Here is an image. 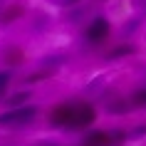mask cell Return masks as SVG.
Segmentation results:
<instances>
[{"instance_id":"cell-1","label":"cell","mask_w":146,"mask_h":146,"mask_svg":"<svg viewBox=\"0 0 146 146\" xmlns=\"http://www.w3.org/2000/svg\"><path fill=\"white\" fill-rule=\"evenodd\" d=\"M129 139V131L124 129H111V131H92L87 134L79 146H121Z\"/></svg>"},{"instance_id":"cell-2","label":"cell","mask_w":146,"mask_h":146,"mask_svg":"<svg viewBox=\"0 0 146 146\" xmlns=\"http://www.w3.org/2000/svg\"><path fill=\"white\" fill-rule=\"evenodd\" d=\"M94 119H97L94 104H89V102H74V104H72V116H69L67 129L69 131H82V129H87L89 124H94Z\"/></svg>"},{"instance_id":"cell-3","label":"cell","mask_w":146,"mask_h":146,"mask_svg":"<svg viewBox=\"0 0 146 146\" xmlns=\"http://www.w3.org/2000/svg\"><path fill=\"white\" fill-rule=\"evenodd\" d=\"M35 114H37V107H32V104H25V107H17V109H8L5 114H0V126H13V129L27 126V124H32Z\"/></svg>"},{"instance_id":"cell-4","label":"cell","mask_w":146,"mask_h":146,"mask_svg":"<svg viewBox=\"0 0 146 146\" xmlns=\"http://www.w3.org/2000/svg\"><path fill=\"white\" fill-rule=\"evenodd\" d=\"M109 32H111V25H109V20H107V17H102V15H97L92 23L87 25L84 40L89 42V45L97 47V45H102V42L109 37Z\"/></svg>"},{"instance_id":"cell-5","label":"cell","mask_w":146,"mask_h":146,"mask_svg":"<svg viewBox=\"0 0 146 146\" xmlns=\"http://www.w3.org/2000/svg\"><path fill=\"white\" fill-rule=\"evenodd\" d=\"M72 104L74 102H60V104H54L52 111H50V124L57 126V129H67L69 116H72Z\"/></svg>"},{"instance_id":"cell-6","label":"cell","mask_w":146,"mask_h":146,"mask_svg":"<svg viewBox=\"0 0 146 146\" xmlns=\"http://www.w3.org/2000/svg\"><path fill=\"white\" fill-rule=\"evenodd\" d=\"M23 60H25V54H23V50H17V47H8V50L3 52V62L10 64V67L23 64Z\"/></svg>"},{"instance_id":"cell-7","label":"cell","mask_w":146,"mask_h":146,"mask_svg":"<svg viewBox=\"0 0 146 146\" xmlns=\"http://www.w3.org/2000/svg\"><path fill=\"white\" fill-rule=\"evenodd\" d=\"M131 107H134V104H131L129 99H114V102H109V104H107V111H109V114H126Z\"/></svg>"},{"instance_id":"cell-8","label":"cell","mask_w":146,"mask_h":146,"mask_svg":"<svg viewBox=\"0 0 146 146\" xmlns=\"http://www.w3.org/2000/svg\"><path fill=\"white\" fill-rule=\"evenodd\" d=\"M27 99H30V92H15V94H10L8 99H3V102H5L10 109H17V107H25Z\"/></svg>"},{"instance_id":"cell-9","label":"cell","mask_w":146,"mask_h":146,"mask_svg":"<svg viewBox=\"0 0 146 146\" xmlns=\"http://www.w3.org/2000/svg\"><path fill=\"white\" fill-rule=\"evenodd\" d=\"M136 50H134V45H116L111 52L107 54V60H121V57H129V54H134Z\"/></svg>"},{"instance_id":"cell-10","label":"cell","mask_w":146,"mask_h":146,"mask_svg":"<svg viewBox=\"0 0 146 146\" xmlns=\"http://www.w3.org/2000/svg\"><path fill=\"white\" fill-rule=\"evenodd\" d=\"M23 13H25L23 5H13V8H8L5 13H3V23H15L17 17L23 15Z\"/></svg>"},{"instance_id":"cell-11","label":"cell","mask_w":146,"mask_h":146,"mask_svg":"<svg viewBox=\"0 0 146 146\" xmlns=\"http://www.w3.org/2000/svg\"><path fill=\"white\" fill-rule=\"evenodd\" d=\"M131 104L134 107H146V87H139L136 92L131 94Z\"/></svg>"},{"instance_id":"cell-12","label":"cell","mask_w":146,"mask_h":146,"mask_svg":"<svg viewBox=\"0 0 146 146\" xmlns=\"http://www.w3.org/2000/svg\"><path fill=\"white\" fill-rule=\"evenodd\" d=\"M10 72H0V97L5 94V89H8V84H10Z\"/></svg>"},{"instance_id":"cell-13","label":"cell","mask_w":146,"mask_h":146,"mask_svg":"<svg viewBox=\"0 0 146 146\" xmlns=\"http://www.w3.org/2000/svg\"><path fill=\"white\" fill-rule=\"evenodd\" d=\"M57 5H62V8H72V5H77V3H82V0H54Z\"/></svg>"},{"instance_id":"cell-14","label":"cell","mask_w":146,"mask_h":146,"mask_svg":"<svg viewBox=\"0 0 146 146\" xmlns=\"http://www.w3.org/2000/svg\"><path fill=\"white\" fill-rule=\"evenodd\" d=\"M144 134H146V124H141V126L134 129V136H144Z\"/></svg>"},{"instance_id":"cell-15","label":"cell","mask_w":146,"mask_h":146,"mask_svg":"<svg viewBox=\"0 0 146 146\" xmlns=\"http://www.w3.org/2000/svg\"><path fill=\"white\" fill-rule=\"evenodd\" d=\"M3 8H5V0H0V20H3V13H5Z\"/></svg>"}]
</instances>
